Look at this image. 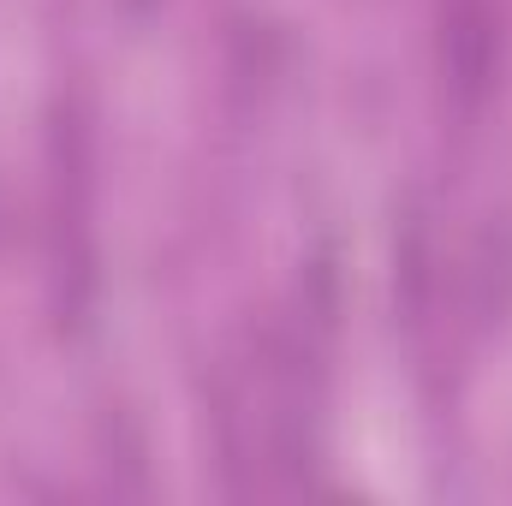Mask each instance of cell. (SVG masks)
<instances>
[{
    "label": "cell",
    "mask_w": 512,
    "mask_h": 506,
    "mask_svg": "<svg viewBox=\"0 0 512 506\" xmlns=\"http://www.w3.org/2000/svg\"><path fill=\"white\" fill-rule=\"evenodd\" d=\"M477 286H483V304H477V322H501L512 310V227H489L483 233V256H477Z\"/></svg>",
    "instance_id": "obj_2"
},
{
    "label": "cell",
    "mask_w": 512,
    "mask_h": 506,
    "mask_svg": "<svg viewBox=\"0 0 512 506\" xmlns=\"http://www.w3.org/2000/svg\"><path fill=\"white\" fill-rule=\"evenodd\" d=\"M149 6H155V0H131V12H149Z\"/></svg>",
    "instance_id": "obj_3"
},
{
    "label": "cell",
    "mask_w": 512,
    "mask_h": 506,
    "mask_svg": "<svg viewBox=\"0 0 512 506\" xmlns=\"http://www.w3.org/2000/svg\"><path fill=\"white\" fill-rule=\"evenodd\" d=\"M501 0H441V84L459 120H477L501 84Z\"/></svg>",
    "instance_id": "obj_1"
}]
</instances>
